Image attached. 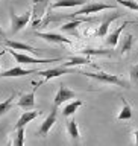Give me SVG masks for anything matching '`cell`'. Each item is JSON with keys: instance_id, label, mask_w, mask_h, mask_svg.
<instances>
[{"instance_id": "cell-7", "label": "cell", "mask_w": 138, "mask_h": 146, "mask_svg": "<svg viewBox=\"0 0 138 146\" xmlns=\"http://www.w3.org/2000/svg\"><path fill=\"white\" fill-rule=\"evenodd\" d=\"M75 96H76L75 91L70 90V88H67V87L64 85V84H61V85H59V90H58L56 96H55L53 105H56V107H59V105H62L64 102H67V100L75 99Z\"/></svg>"}, {"instance_id": "cell-25", "label": "cell", "mask_w": 138, "mask_h": 146, "mask_svg": "<svg viewBox=\"0 0 138 146\" xmlns=\"http://www.w3.org/2000/svg\"><path fill=\"white\" fill-rule=\"evenodd\" d=\"M116 2H118L120 5H123V6L132 9V11H138V3L134 2V0H116Z\"/></svg>"}, {"instance_id": "cell-6", "label": "cell", "mask_w": 138, "mask_h": 146, "mask_svg": "<svg viewBox=\"0 0 138 146\" xmlns=\"http://www.w3.org/2000/svg\"><path fill=\"white\" fill-rule=\"evenodd\" d=\"M56 108H58V107L55 105V107L52 108V111H50V114L44 119V122L41 123V126H40V129H38V135L46 137V135L49 134V131L52 129V126L56 123V111H58Z\"/></svg>"}, {"instance_id": "cell-26", "label": "cell", "mask_w": 138, "mask_h": 146, "mask_svg": "<svg viewBox=\"0 0 138 146\" xmlns=\"http://www.w3.org/2000/svg\"><path fill=\"white\" fill-rule=\"evenodd\" d=\"M129 75H131V79H132V82H134V84L138 87V64L131 68Z\"/></svg>"}, {"instance_id": "cell-14", "label": "cell", "mask_w": 138, "mask_h": 146, "mask_svg": "<svg viewBox=\"0 0 138 146\" xmlns=\"http://www.w3.org/2000/svg\"><path fill=\"white\" fill-rule=\"evenodd\" d=\"M121 14H114V15H109L108 18H105V20L102 21V25L99 26V29H97V32H96V35L97 36H106V32H108V29H109V25L116 20V18H118Z\"/></svg>"}, {"instance_id": "cell-12", "label": "cell", "mask_w": 138, "mask_h": 146, "mask_svg": "<svg viewBox=\"0 0 138 146\" xmlns=\"http://www.w3.org/2000/svg\"><path fill=\"white\" fill-rule=\"evenodd\" d=\"M129 25V21H125L123 25L118 27V29H116L112 32V34H109L106 36V40H105V43H106V46H109V47H116V46L118 44V38H120V35H121V32L125 31V27Z\"/></svg>"}, {"instance_id": "cell-27", "label": "cell", "mask_w": 138, "mask_h": 146, "mask_svg": "<svg viewBox=\"0 0 138 146\" xmlns=\"http://www.w3.org/2000/svg\"><path fill=\"white\" fill-rule=\"evenodd\" d=\"M134 135H135V145H138V131L134 132Z\"/></svg>"}, {"instance_id": "cell-24", "label": "cell", "mask_w": 138, "mask_h": 146, "mask_svg": "<svg viewBox=\"0 0 138 146\" xmlns=\"http://www.w3.org/2000/svg\"><path fill=\"white\" fill-rule=\"evenodd\" d=\"M82 55H106V56H109V55H111L112 52L111 50H100V49H84L81 52Z\"/></svg>"}, {"instance_id": "cell-4", "label": "cell", "mask_w": 138, "mask_h": 146, "mask_svg": "<svg viewBox=\"0 0 138 146\" xmlns=\"http://www.w3.org/2000/svg\"><path fill=\"white\" fill-rule=\"evenodd\" d=\"M11 31L12 34H17L20 32L23 27H24L30 20V12H26V14H21V15H17L14 11H11Z\"/></svg>"}, {"instance_id": "cell-22", "label": "cell", "mask_w": 138, "mask_h": 146, "mask_svg": "<svg viewBox=\"0 0 138 146\" xmlns=\"http://www.w3.org/2000/svg\"><path fill=\"white\" fill-rule=\"evenodd\" d=\"M132 44H134V35H126L125 38H123V43H121V55H125L126 52H129Z\"/></svg>"}, {"instance_id": "cell-17", "label": "cell", "mask_w": 138, "mask_h": 146, "mask_svg": "<svg viewBox=\"0 0 138 146\" xmlns=\"http://www.w3.org/2000/svg\"><path fill=\"white\" fill-rule=\"evenodd\" d=\"M82 105H84V102H82V100H73V102H70L68 105H65V107H64L62 114H64L65 117L73 116V114L76 113V110L79 108V107H82Z\"/></svg>"}, {"instance_id": "cell-8", "label": "cell", "mask_w": 138, "mask_h": 146, "mask_svg": "<svg viewBox=\"0 0 138 146\" xmlns=\"http://www.w3.org/2000/svg\"><path fill=\"white\" fill-rule=\"evenodd\" d=\"M35 35L49 41V43H55V44H70L71 43L70 38H65V36H62L59 34H52V32H35Z\"/></svg>"}, {"instance_id": "cell-23", "label": "cell", "mask_w": 138, "mask_h": 146, "mask_svg": "<svg viewBox=\"0 0 138 146\" xmlns=\"http://www.w3.org/2000/svg\"><path fill=\"white\" fill-rule=\"evenodd\" d=\"M79 25H82V20H75V21H68L65 25L61 26V31L62 32H75V29Z\"/></svg>"}, {"instance_id": "cell-16", "label": "cell", "mask_w": 138, "mask_h": 146, "mask_svg": "<svg viewBox=\"0 0 138 146\" xmlns=\"http://www.w3.org/2000/svg\"><path fill=\"white\" fill-rule=\"evenodd\" d=\"M84 64H91V59L84 58V56H73V58H68V62H62V66L75 67V66H84Z\"/></svg>"}, {"instance_id": "cell-15", "label": "cell", "mask_w": 138, "mask_h": 146, "mask_svg": "<svg viewBox=\"0 0 138 146\" xmlns=\"http://www.w3.org/2000/svg\"><path fill=\"white\" fill-rule=\"evenodd\" d=\"M86 2L85 0H56L52 8L56 9V8H73V6H84Z\"/></svg>"}, {"instance_id": "cell-11", "label": "cell", "mask_w": 138, "mask_h": 146, "mask_svg": "<svg viewBox=\"0 0 138 146\" xmlns=\"http://www.w3.org/2000/svg\"><path fill=\"white\" fill-rule=\"evenodd\" d=\"M35 91H36V87L34 88V91L27 94H23L20 99H18V107H21L23 110H32L35 107Z\"/></svg>"}, {"instance_id": "cell-10", "label": "cell", "mask_w": 138, "mask_h": 146, "mask_svg": "<svg viewBox=\"0 0 138 146\" xmlns=\"http://www.w3.org/2000/svg\"><path fill=\"white\" fill-rule=\"evenodd\" d=\"M34 72L35 70H27V68H23L20 66H17V67L9 68V70L0 72V76H2V78H21V76L30 75V73H34Z\"/></svg>"}, {"instance_id": "cell-19", "label": "cell", "mask_w": 138, "mask_h": 146, "mask_svg": "<svg viewBox=\"0 0 138 146\" xmlns=\"http://www.w3.org/2000/svg\"><path fill=\"white\" fill-rule=\"evenodd\" d=\"M67 131H68V135H70L73 140H77V139H79L81 134H79V129H77L76 120H73V119H71V120L67 123Z\"/></svg>"}, {"instance_id": "cell-2", "label": "cell", "mask_w": 138, "mask_h": 146, "mask_svg": "<svg viewBox=\"0 0 138 146\" xmlns=\"http://www.w3.org/2000/svg\"><path fill=\"white\" fill-rule=\"evenodd\" d=\"M82 75L88 76V78H93V79L99 81V82H105V84H112V85H118V87H125L127 88V84L125 81H121L118 76L116 75H109V73H103V72H99V73H88V72H84Z\"/></svg>"}, {"instance_id": "cell-1", "label": "cell", "mask_w": 138, "mask_h": 146, "mask_svg": "<svg viewBox=\"0 0 138 146\" xmlns=\"http://www.w3.org/2000/svg\"><path fill=\"white\" fill-rule=\"evenodd\" d=\"M9 53L15 58V61L18 64H47V62H58V61H62L64 58H50V59H43V58H34V56H29L26 53H20L14 49H9L8 50Z\"/></svg>"}, {"instance_id": "cell-18", "label": "cell", "mask_w": 138, "mask_h": 146, "mask_svg": "<svg viewBox=\"0 0 138 146\" xmlns=\"http://www.w3.org/2000/svg\"><path fill=\"white\" fill-rule=\"evenodd\" d=\"M121 100H123V108L118 113V120H129V119H132V108L126 102V99H121Z\"/></svg>"}, {"instance_id": "cell-21", "label": "cell", "mask_w": 138, "mask_h": 146, "mask_svg": "<svg viewBox=\"0 0 138 146\" xmlns=\"http://www.w3.org/2000/svg\"><path fill=\"white\" fill-rule=\"evenodd\" d=\"M14 98H15V93H14V94H11V96H9V98L6 99V100H3V102H0V117H2L3 114H6V113L9 111V110H11Z\"/></svg>"}, {"instance_id": "cell-20", "label": "cell", "mask_w": 138, "mask_h": 146, "mask_svg": "<svg viewBox=\"0 0 138 146\" xmlns=\"http://www.w3.org/2000/svg\"><path fill=\"white\" fill-rule=\"evenodd\" d=\"M12 145H15V146L24 145V126L15 128V139L12 140Z\"/></svg>"}, {"instance_id": "cell-3", "label": "cell", "mask_w": 138, "mask_h": 146, "mask_svg": "<svg viewBox=\"0 0 138 146\" xmlns=\"http://www.w3.org/2000/svg\"><path fill=\"white\" fill-rule=\"evenodd\" d=\"M114 5H106V3H85L79 11H76L73 15H88V14H97L100 11H108V9H114Z\"/></svg>"}, {"instance_id": "cell-5", "label": "cell", "mask_w": 138, "mask_h": 146, "mask_svg": "<svg viewBox=\"0 0 138 146\" xmlns=\"http://www.w3.org/2000/svg\"><path fill=\"white\" fill-rule=\"evenodd\" d=\"M38 73H40L41 76H43V81L38 82V84H35L36 87L41 85V84H43V82H46V81H49V79H53V78H58V76H62V75H70L71 70H70L68 67L61 66V67L49 68V70H44V72H38Z\"/></svg>"}, {"instance_id": "cell-28", "label": "cell", "mask_w": 138, "mask_h": 146, "mask_svg": "<svg viewBox=\"0 0 138 146\" xmlns=\"http://www.w3.org/2000/svg\"><path fill=\"white\" fill-rule=\"evenodd\" d=\"M0 35H2V36H3V35H5V32H3V31H2V27H0Z\"/></svg>"}, {"instance_id": "cell-13", "label": "cell", "mask_w": 138, "mask_h": 146, "mask_svg": "<svg viewBox=\"0 0 138 146\" xmlns=\"http://www.w3.org/2000/svg\"><path fill=\"white\" fill-rule=\"evenodd\" d=\"M40 116V111H24L20 116V119L17 120L15 123V128H21V126H26L29 122H32L34 119H36Z\"/></svg>"}, {"instance_id": "cell-29", "label": "cell", "mask_w": 138, "mask_h": 146, "mask_svg": "<svg viewBox=\"0 0 138 146\" xmlns=\"http://www.w3.org/2000/svg\"><path fill=\"white\" fill-rule=\"evenodd\" d=\"M5 52H6V50H2V52H0V56H2V55H3Z\"/></svg>"}, {"instance_id": "cell-9", "label": "cell", "mask_w": 138, "mask_h": 146, "mask_svg": "<svg viewBox=\"0 0 138 146\" xmlns=\"http://www.w3.org/2000/svg\"><path fill=\"white\" fill-rule=\"evenodd\" d=\"M3 44H5V46H8L9 49H14V50H24V52H30V53H35V55H38L40 52H43V50L35 49V47H32V46L26 44V43H20V41L3 40Z\"/></svg>"}]
</instances>
